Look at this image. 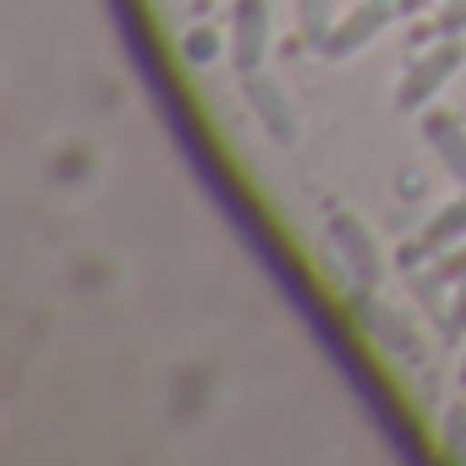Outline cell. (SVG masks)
Returning a JSON list of instances; mask_svg holds the SVG:
<instances>
[{"label":"cell","instance_id":"1","mask_svg":"<svg viewBox=\"0 0 466 466\" xmlns=\"http://www.w3.org/2000/svg\"><path fill=\"white\" fill-rule=\"evenodd\" d=\"M461 61H466V45H461V34H433V45L400 72V88H395V105L400 110H422L455 72H461Z\"/></svg>","mask_w":466,"mask_h":466},{"label":"cell","instance_id":"2","mask_svg":"<svg viewBox=\"0 0 466 466\" xmlns=\"http://www.w3.org/2000/svg\"><path fill=\"white\" fill-rule=\"evenodd\" d=\"M395 12H400V0H351V12H346V17H335L329 39H324L319 50H324V56H335V61H346V56L368 50V45L395 23Z\"/></svg>","mask_w":466,"mask_h":466},{"label":"cell","instance_id":"3","mask_svg":"<svg viewBox=\"0 0 466 466\" xmlns=\"http://www.w3.org/2000/svg\"><path fill=\"white\" fill-rule=\"evenodd\" d=\"M230 66L242 77H253L269 56V0H237L230 6Z\"/></svg>","mask_w":466,"mask_h":466},{"label":"cell","instance_id":"4","mask_svg":"<svg viewBox=\"0 0 466 466\" xmlns=\"http://www.w3.org/2000/svg\"><path fill=\"white\" fill-rule=\"evenodd\" d=\"M329 248L346 258V269H351V280H357V291H373L379 286V248L368 242V230H362V219H351V214H335L329 219Z\"/></svg>","mask_w":466,"mask_h":466},{"label":"cell","instance_id":"5","mask_svg":"<svg viewBox=\"0 0 466 466\" xmlns=\"http://www.w3.org/2000/svg\"><path fill=\"white\" fill-rule=\"evenodd\" d=\"M422 137H428V148L439 154V165L450 170V181L466 187V132H461V121H455L450 110H428V116H422Z\"/></svg>","mask_w":466,"mask_h":466},{"label":"cell","instance_id":"6","mask_svg":"<svg viewBox=\"0 0 466 466\" xmlns=\"http://www.w3.org/2000/svg\"><path fill=\"white\" fill-rule=\"evenodd\" d=\"M248 105L269 121V132H275L280 143H291V137H297V116H291V105L280 99V88H275L269 77H258V72L248 77Z\"/></svg>","mask_w":466,"mask_h":466},{"label":"cell","instance_id":"7","mask_svg":"<svg viewBox=\"0 0 466 466\" xmlns=\"http://www.w3.org/2000/svg\"><path fill=\"white\" fill-rule=\"evenodd\" d=\"M422 242L433 248V258H439L444 248L466 242V187H461V192H455V198H450V203H444L428 225H422Z\"/></svg>","mask_w":466,"mask_h":466},{"label":"cell","instance_id":"8","mask_svg":"<svg viewBox=\"0 0 466 466\" xmlns=\"http://www.w3.org/2000/svg\"><path fill=\"white\" fill-rule=\"evenodd\" d=\"M297 23H302L308 45H324L329 28H335V6H329V0H297Z\"/></svg>","mask_w":466,"mask_h":466},{"label":"cell","instance_id":"9","mask_svg":"<svg viewBox=\"0 0 466 466\" xmlns=\"http://www.w3.org/2000/svg\"><path fill=\"white\" fill-rule=\"evenodd\" d=\"M439 444H444V455L466 461V400L444 411V422H439Z\"/></svg>","mask_w":466,"mask_h":466},{"label":"cell","instance_id":"10","mask_svg":"<svg viewBox=\"0 0 466 466\" xmlns=\"http://www.w3.org/2000/svg\"><path fill=\"white\" fill-rule=\"evenodd\" d=\"M181 56H187L192 66H208V61L219 56V34H214V28H192L187 45H181Z\"/></svg>","mask_w":466,"mask_h":466},{"label":"cell","instance_id":"11","mask_svg":"<svg viewBox=\"0 0 466 466\" xmlns=\"http://www.w3.org/2000/svg\"><path fill=\"white\" fill-rule=\"evenodd\" d=\"M433 275H439V286H461V280H466V242L444 248V253L433 258Z\"/></svg>","mask_w":466,"mask_h":466},{"label":"cell","instance_id":"12","mask_svg":"<svg viewBox=\"0 0 466 466\" xmlns=\"http://www.w3.org/2000/svg\"><path fill=\"white\" fill-rule=\"evenodd\" d=\"M433 28H439V34H461V39H466V0H439Z\"/></svg>","mask_w":466,"mask_h":466},{"label":"cell","instance_id":"13","mask_svg":"<svg viewBox=\"0 0 466 466\" xmlns=\"http://www.w3.org/2000/svg\"><path fill=\"white\" fill-rule=\"evenodd\" d=\"M444 335H450V340H461V335H466V280L455 286V302L444 308Z\"/></svg>","mask_w":466,"mask_h":466},{"label":"cell","instance_id":"14","mask_svg":"<svg viewBox=\"0 0 466 466\" xmlns=\"http://www.w3.org/2000/svg\"><path fill=\"white\" fill-rule=\"evenodd\" d=\"M461 384H466V362H461Z\"/></svg>","mask_w":466,"mask_h":466}]
</instances>
